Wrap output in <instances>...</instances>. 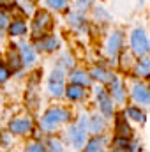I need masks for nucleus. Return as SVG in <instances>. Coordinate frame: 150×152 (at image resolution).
<instances>
[{"label": "nucleus", "instance_id": "obj_10", "mask_svg": "<svg viewBox=\"0 0 150 152\" xmlns=\"http://www.w3.org/2000/svg\"><path fill=\"white\" fill-rule=\"evenodd\" d=\"M122 41H124V39H122V34H120V32H115L111 37H110V41H108V53H110L111 57L120 51V48H122Z\"/></svg>", "mask_w": 150, "mask_h": 152}, {"label": "nucleus", "instance_id": "obj_5", "mask_svg": "<svg viewBox=\"0 0 150 152\" xmlns=\"http://www.w3.org/2000/svg\"><path fill=\"white\" fill-rule=\"evenodd\" d=\"M69 140H71V143L74 145L76 149H81V147H83V143H85V140H87V133H85V120H83V118L79 120V124H78V126L69 127Z\"/></svg>", "mask_w": 150, "mask_h": 152}, {"label": "nucleus", "instance_id": "obj_20", "mask_svg": "<svg viewBox=\"0 0 150 152\" xmlns=\"http://www.w3.org/2000/svg\"><path fill=\"white\" fill-rule=\"evenodd\" d=\"M90 131L92 133H101L103 129H104V120L101 118V117H92V120H90Z\"/></svg>", "mask_w": 150, "mask_h": 152}, {"label": "nucleus", "instance_id": "obj_23", "mask_svg": "<svg viewBox=\"0 0 150 152\" xmlns=\"http://www.w3.org/2000/svg\"><path fill=\"white\" fill-rule=\"evenodd\" d=\"M9 60H11V64H12V69H14V71L21 67V64H20V58H18V55H16L12 50L9 51Z\"/></svg>", "mask_w": 150, "mask_h": 152}, {"label": "nucleus", "instance_id": "obj_15", "mask_svg": "<svg viewBox=\"0 0 150 152\" xmlns=\"http://www.w3.org/2000/svg\"><path fill=\"white\" fill-rule=\"evenodd\" d=\"M117 133L122 138H129L131 136V127L127 126V122L124 120V117H118L117 118Z\"/></svg>", "mask_w": 150, "mask_h": 152}, {"label": "nucleus", "instance_id": "obj_3", "mask_svg": "<svg viewBox=\"0 0 150 152\" xmlns=\"http://www.w3.org/2000/svg\"><path fill=\"white\" fill-rule=\"evenodd\" d=\"M48 87H50L51 96H55V97L64 96V92H66V85H64V73H62V69H55V71L51 73L50 81H48Z\"/></svg>", "mask_w": 150, "mask_h": 152}, {"label": "nucleus", "instance_id": "obj_8", "mask_svg": "<svg viewBox=\"0 0 150 152\" xmlns=\"http://www.w3.org/2000/svg\"><path fill=\"white\" fill-rule=\"evenodd\" d=\"M133 97H134V101L136 103H140V104H150V92L143 87V85H134L133 87Z\"/></svg>", "mask_w": 150, "mask_h": 152}, {"label": "nucleus", "instance_id": "obj_19", "mask_svg": "<svg viewBox=\"0 0 150 152\" xmlns=\"http://www.w3.org/2000/svg\"><path fill=\"white\" fill-rule=\"evenodd\" d=\"M136 75L138 76H150V58L141 60V62L136 66Z\"/></svg>", "mask_w": 150, "mask_h": 152}, {"label": "nucleus", "instance_id": "obj_11", "mask_svg": "<svg viewBox=\"0 0 150 152\" xmlns=\"http://www.w3.org/2000/svg\"><path fill=\"white\" fill-rule=\"evenodd\" d=\"M111 94H113V97H115L118 103H124V99H125V90H124L122 83H120L117 78H113L111 80Z\"/></svg>", "mask_w": 150, "mask_h": 152}, {"label": "nucleus", "instance_id": "obj_16", "mask_svg": "<svg viewBox=\"0 0 150 152\" xmlns=\"http://www.w3.org/2000/svg\"><path fill=\"white\" fill-rule=\"evenodd\" d=\"M57 46H58V39L55 37V36H51V37H46V39H42V41H39V50L53 51Z\"/></svg>", "mask_w": 150, "mask_h": 152}, {"label": "nucleus", "instance_id": "obj_18", "mask_svg": "<svg viewBox=\"0 0 150 152\" xmlns=\"http://www.w3.org/2000/svg\"><path fill=\"white\" fill-rule=\"evenodd\" d=\"M85 152H104V140L103 138H94L88 142Z\"/></svg>", "mask_w": 150, "mask_h": 152}, {"label": "nucleus", "instance_id": "obj_24", "mask_svg": "<svg viewBox=\"0 0 150 152\" xmlns=\"http://www.w3.org/2000/svg\"><path fill=\"white\" fill-rule=\"evenodd\" d=\"M9 69L4 66V64H0V83H4V81H7L9 80Z\"/></svg>", "mask_w": 150, "mask_h": 152}, {"label": "nucleus", "instance_id": "obj_31", "mask_svg": "<svg viewBox=\"0 0 150 152\" xmlns=\"http://www.w3.org/2000/svg\"><path fill=\"white\" fill-rule=\"evenodd\" d=\"M149 50H150V48H149Z\"/></svg>", "mask_w": 150, "mask_h": 152}, {"label": "nucleus", "instance_id": "obj_28", "mask_svg": "<svg viewBox=\"0 0 150 152\" xmlns=\"http://www.w3.org/2000/svg\"><path fill=\"white\" fill-rule=\"evenodd\" d=\"M0 27H7V14L0 9Z\"/></svg>", "mask_w": 150, "mask_h": 152}, {"label": "nucleus", "instance_id": "obj_29", "mask_svg": "<svg viewBox=\"0 0 150 152\" xmlns=\"http://www.w3.org/2000/svg\"><path fill=\"white\" fill-rule=\"evenodd\" d=\"M117 152H131V151H127V149H118Z\"/></svg>", "mask_w": 150, "mask_h": 152}, {"label": "nucleus", "instance_id": "obj_14", "mask_svg": "<svg viewBox=\"0 0 150 152\" xmlns=\"http://www.w3.org/2000/svg\"><path fill=\"white\" fill-rule=\"evenodd\" d=\"M9 32H11V36H23L27 32V25L21 20H16L9 25Z\"/></svg>", "mask_w": 150, "mask_h": 152}, {"label": "nucleus", "instance_id": "obj_2", "mask_svg": "<svg viewBox=\"0 0 150 152\" xmlns=\"http://www.w3.org/2000/svg\"><path fill=\"white\" fill-rule=\"evenodd\" d=\"M51 25H53L51 16H50L46 11H39L37 14H36V20H34V27H32V30H34V37L44 36V32L50 30Z\"/></svg>", "mask_w": 150, "mask_h": 152}, {"label": "nucleus", "instance_id": "obj_6", "mask_svg": "<svg viewBox=\"0 0 150 152\" xmlns=\"http://www.w3.org/2000/svg\"><path fill=\"white\" fill-rule=\"evenodd\" d=\"M30 129H32V120L28 117L14 118V120L9 122V131L14 133V134H27Z\"/></svg>", "mask_w": 150, "mask_h": 152}, {"label": "nucleus", "instance_id": "obj_27", "mask_svg": "<svg viewBox=\"0 0 150 152\" xmlns=\"http://www.w3.org/2000/svg\"><path fill=\"white\" fill-rule=\"evenodd\" d=\"M88 4H90V0H78V9L79 11H85L88 7Z\"/></svg>", "mask_w": 150, "mask_h": 152}, {"label": "nucleus", "instance_id": "obj_30", "mask_svg": "<svg viewBox=\"0 0 150 152\" xmlns=\"http://www.w3.org/2000/svg\"><path fill=\"white\" fill-rule=\"evenodd\" d=\"M0 41H2V32H0Z\"/></svg>", "mask_w": 150, "mask_h": 152}, {"label": "nucleus", "instance_id": "obj_26", "mask_svg": "<svg viewBox=\"0 0 150 152\" xmlns=\"http://www.w3.org/2000/svg\"><path fill=\"white\" fill-rule=\"evenodd\" d=\"M25 152H46V151H44V147L41 143H32V145H28V149Z\"/></svg>", "mask_w": 150, "mask_h": 152}, {"label": "nucleus", "instance_id": "obj_7", "mask_svg": "<svg viewBox=\"0 0 150 152\" xmlns=\"http://www.w3.org/2000/svg\"><path fill=\"white\" fill-rule=\"evenodd\" d=\"M97 101H99V106H101V110H103V113L104 115H110L113 113V104H111V96L104 90V88H97Z\"/></svg>", "mask_w": 150, "mask_h": 152}, {"label": "nucleus", "instance_id": "obj_17", "mask_svg": "<svg viewBox=\"0 0 150 152\" xmlns=\"http://www.w3.org/2000/svg\"><path fill=\"white\" fill-rule=\"evenodd\" d=\"M92 75H94V78H97V80L103 81V83H111V80H113L111 73L106 71V69H101V67H95V69L92 71Z\"/></svg>", "mask_w": 150, "mask_h": 152}, {"label": "nucleus", "instance_id": "obj_25", "mask_svg": "<svg viewBox=\"0 0 150 152\" xmlns=\"http://www.w3.org/2000/svg\"><path fill=\"white\" fill-rule=\"evenodd\" d=\"M50 151L51 152H62V145L58 140H50Z\"/></svg>", "mask_w": 150, "mask_h": 152}, {"label": "nucleus", "instance_id": "obj_12", "mask_svg": "<svg viewBox=\"0 0 150 152\" xmlns=\"http://www.w3.org/2000/svg\"><path fill=\"white\" fill-rule=\"evenodd\" d=\"M71 81L74 85H81V87H88L90 85V76L87 75L85 71H74L71 75Z\"/></svg>", "mask_w": 150, "mask_h": 152}, {"label": "nucleus", "instance_id": "obj_22", "mask_svg": "<svg viewBox=\"0 0 150 152\" xmlns=\"http://www.w3.org/2000/svg\"><path fill=\"white\" fill-rule=\"evenodd\" d=\"M48 5L55 11H62V9H66L67 0H48Z\"/></svg>", "mask_w": 150, "mask_h": 152}, {"label": "nucleus", "instance_id": "obj_21", "mask_svg": "<svg viewBox=\"0 0 150 152\" xmlns=\"http://www.w3.org/2000/svg\"><path fill=\"white\" fill-rule=\"evenodd\" d=\"M127 115L133 118V120H136V122H145V113L143 112H140L138 108H127Z\"/></svg>", "mask_w": 150, "mask_h": 152}, {"label": "nucleus", "instance_id": "obj_13", "mask_svg": "<svg viewBox=\"0 0 150 152\" xmlns=\"http://www.w3.org/2000/svg\"><path fill=\"white\" fill-rule=\"evenodd\" d=\"M69 99H73V101H76V99H81L83 96H85V90H83V87L81 85H71L69 88H66V92H64Z\"/></svg>", "mask_w": 150, "mask_h": 152}, {"label": "nucleus", "instance_id": "obj_9", "mask_svg": "<svg viewBox=\"0 0 150 152\" xmlns=\"http://www.w3.org/2000/svg\"><path fill=\"white\" fill-rule=\"evenodd\" d=\"M20 55H21V62L25 66H32L36 60V53L28 44H20Z\"/></svg>", "mask_w": 150, "mask_h": 152}, {"label": "nucleus", "instance_id": "obj_4", "mask_svg": "<svg viewBox=\"0 0 150 152\" xmlns=\"http://www.w3.org/2000/svg\"><path fill=\"white\" fill-rule=\"evenodd\" d=\"M131 46H133V51L136 55H143L147 53L149 50V41H147V36L141 28H136L131 36Z\"/></svg>", "mask_w": 150, "mask_h": 152}, {"label": "nucleus", "instance_id": "obj_1", "mask_svg": "<svg viewBox=\"0 0 150 152\" xmlns=\"http://www.w3.org/2000/svg\"><path fill=\"white\" fill-rule=\"evenodd\" d=\"M67 118H69V112L67 110H64V108H51V110H48L44 113L42 120H41V126L46 131H53L55 127H58Z\"/></svg>", "mask_w": 150, "mask_h": 152}]
</instances>
